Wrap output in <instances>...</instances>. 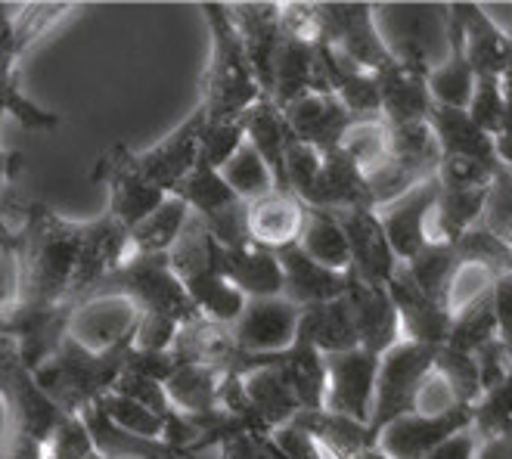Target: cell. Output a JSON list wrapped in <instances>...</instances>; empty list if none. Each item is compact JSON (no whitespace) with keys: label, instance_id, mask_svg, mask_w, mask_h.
<instances>
[{"label":"cell","instance_id":"obj_1","mask_svg":"<svg viewBox=\"0 0 512 459\" xmlns=\"http://www.w3.org/2000/svg\"><path fill=\"white\" fill-rule=\"evenodd\" d=\"M10 239L16 255V308L78 311L75 277L87 239V221H69L41 202L19 205Z\"/></svg>","mask_w":512,"mask_h":459},{"label":"cell","instance_id":"obj_2","mask_svg":"<svg viewBox=\"0 0 512 459\" xmlns=\"http://www.w3.org/2000/svg\"><path fill=\"white\" fill-rule=\"evenodd\" d=\"M134 329L137 317L131 314V320L100 348L84 345L75 332L66 335L56 354L35 370L38 388L66 416L81 419L90 407H97L106 394L115 391V382L122 379L134 351Z\"/></svg>","mask_w":512,"mask_h":459},{"label":"cell","instance_id":"obj_3","mask_svg":"<svg viewBox=\"0 0 512 459\" xmlns=\"http://www.w3.org/2000/svg\"><path fill=\"white\" fill-rule=\"evenodd\" d=\"M0 407H4L7 422L0 459H44L59 425L72 419L38 388L13 332L10 308L0 311Z\"/></svg>","mask_w":512,"mask_h":459},{"label":"cell","instance_id":"obj_4","mask_svg":"<svg viewBox=\"0 0 512 459\" xmlns=\"http://www.w3.org/2000/svg\"><path fill=\"white\" fill-rule=\"evenodd\" d=\"M202 16L212 32V59L202 75V112L208 121H239L264 90L252 72L239 28L227 4H202Z\"/></svg>","mask_w":512,"mask_h":459},{"label":"cell","instance_id":"obj_5","mask_svg":"<svg viewBox=\"0 0 512 459\" xmlns=\"http://www.w3.org/2000/svg\"><path fill=\"white\" fill-rule=\"evenodd\" d=\"M128 301L131 314L137 317H168L174 323H190L199 317L196 304L190 301L184 283L177 280V273L171 270L168 255H131L125 264L112 270L109 277L87 295V304L97 301Z\"/></svg>","mask_w":512,"mask_h":459},{"label":"cell","instance_id":"obj_6","mask_svg":"<svg viewBox=\"0 0 512 459\" xmlns=\"http://www.w3.org/2000/svg\"><path fill=\"white\" fill-rule=\"evenodd\" d=\"M435 351L438 348L404 339L382 354L379 379H376V404H373V416H370L373 447H376V438L382 435L385 425H391L407 413H416L419 388H423V382L435 370Z\"/></svg>","mask_w":512,"mask_h":459},{"label":"cell","instance_id":"obj_7","mask_svg":"<svg viewBox=\"0 0 512 459\" xmlns=\"http://www.w3.org/2000/svg\"><path fill=\"white\" fill-rule=\"evenodd\" d=\"M373 10V4H314L317 38L333 44L357 69L379 75L395 53L382 38Z\"/></svg>","mask_w":512,"mask_h":459},{"label":"cell","instance_id":"obj_8","mask_svg":"<svg viewBox=\"0 0 512 459\" xmlns=\"http://www.w3.org/2000/svg\"><path fill=\"white\" fill-rule=\"evenodd\" d=\"M90 180L106 190V199H109L106 214L122 224L128 233L168 199L159 187H153V183L137 171L134 149H128L125 143H115L103 152L94 171H90Z\"/></svg>","mask_w":512,"mask_h":459},{"label":"cell","instance_id":"obj_9","mask_svg":"<svg viewBox=\"0 0 512 459\" xmlns=\"http://www.w3.org/2000/svg\"><path fill=\"white\" fill-rule=\"evenodd\" d=\"M202 128H205V112H202V106H196L165 140H159L149 149H140V152L134 149L137 171L153 183V187H159L165 196H174L177 187L190 177V171L199 162Z\"/></svg>","mask_w":512,"mask_h":459},{"label":"cell","instance_id":"obj_10","mask_svg":"<svg viewBox=\"0 0 512 459\" xmlns=\"http://www.w3.org/2000/svg\"><path fill=\"white\" fill-rule=\"evenodd\" d=\"M379 360L376 354L357 348L348 354H329L326 357V401L323 410H333L351 416L357 422H367L376 404V379H379Z\"/></svg>","mask_w":512,"mask_h":459},{"label":"cell","instance_id":"obj_11","mask_svg":"<svg viewBox=\"0 0 512 459\" xmlns=\"http://www.w3.org/2000/svg\"><path fill=\"white\" fill-rule=\"evenodd\" d=\"M472 416L475 407H454L441 416L407 413L382 428V435L376 438V453L382 459H426L438 444L472 428Z\"/></svg>","mask_w":512,"mask_h":459},{"label":"cell","instance_id":"obj_12","mask_svg":"<svg viewBox=\"0 0 512 459\" xmlns=\"http://www.w3.org/2000/svg\"><path fill=\"white\" fill-rule=\"evenodd\" d=\"M298 317L301 308L292 301L280 298H249L246 311L230 326L233 342L239 354L246 357H264V354H280L295 345L298 335Z\"/></svg>","mask_w":512,"mask_h":459},{"label":"cell","instance_id":"obj_13","mask_svg":"<svg viewBox=\"0 0 512 459\" xmlns=\"http://www.w3.org/2000/svg\"><path fill=\"white\" fill-rule=\"evenodd\" d=\"M435 205H438V177L419 183L407 196L376 208L382 230L391 242V249H395V255L401 258V264L410 261L416 252H423L432 242Z\"/></svg>","mask_w":512,"mask_h":459},{"label":"cell","instance_id":"obj_14","mask_svg":"<svg viewBox=\"0 0 512 459\" xmlns=\"http://www.w3.org/2000/svg\"><path fill=\"white\" fill-rule=\"evenodd\" d=\"M351 314L357 323V335H360V348L382 357L385 351H391L398 342H404L401 335V317L395 308V298H391L388 286L379 283H367L360 280L354 270H348V292H345Z\"/></svg>","mask_w":512,"mask_h":459},{"label":"cell","instance_id":"obj_15","mask_svg":"<svg viewBox=\"0 0 512 459\" xmlns=\"http://www.w3.org/2000/svg\"><path fill=\"white\" fill-rule=\"evenodd\" d=\"M286 125L295 140L317 149L320 156L336 152L345 143V134L354 125V115L336 94H308L283 109Z\"/></svg>","mask_w":512,"mask_h":459},{"label":"cell","instance_id":"obj_16","mask_svg":"<svg viewBox=\"0 0 512 459\" xmlns=\"http://www.w3.org/2000/svg\"><path fill=\"white\" fill-rule=\"evenodd\" d=\"M336 218L351 246V270L360 280L388 286L401 267V258L391 249L379 214L376 211H339Z\"/></svg>","mask_w":512,"mask_h":459},{"label":"cell","instance_id":"obj_17","mask_svg":"<svg viewBox=\"0 0 512 459\" xmlns=\"http://www.w3.org/2000/svg\"><path fill=\"white\" fill-rule=\"evenodd\" d=\"M388 292L395 298V308L401 317V335L407 342H419L429 348H444L450 339V326H454V311L447 304L429 298L426 292H419L416 283L407 277L404 264L391 277Z\"/></svg>","mask_w":512,"mask_h":459},{"label":"cell","instance_id":"obj_18","mask_svg":"<svg viewBox=\"0 0 512 459\" xmlns=\"http://www.w3.org/2000/svg\"><path fill=\"white\" fill-rule=\"evenodd\" d=\"M230 16L243 38L246 56L252 63V72L270 100V87H274V59L283 44V16L280 4H227Z\"/></svg>","mask_w":512,"mask_h":459},{"label":"cell","instance_id":"obj_19","mask_svg":"<svg viewBox=\"0 0 512 459\" xmlns=\"http://www.w3.org/2000/svg\"><path fill=\"white\" fill-rule=\"evenodd\" d=\"M429 72L423 66L391 59L379 72L382 87V121L385 125H410V121H429L435 100L429 94Z\"/></svg>","mask_w":512,"mask_h":459},{"label":"cell","instance_id":"obj_20","mask_svg":"<svg viewBox=\"0 0 512 459\" xmlns=\"http://www.w3.org/2000/svg\"><path fill=\"white\" fill-rule=\"evenodd\" d=\"M450 13L457 16L463 28V44H466V59L475 69V78L494 75L503 78L509 63H512V38L509 32L485 13L478 4H450Z\"/></svg>","mask_w":512,"mask_h":459},{"label":"cell","instance_id":"obj_21","mask_svg":"<svg viewBox=\"0 0 512 459\" xmlns=\"http://www.w3.org/2000/svg\"><path fill=\"white\" fill-rule=\"evenodd\" d=\"M308 208L317 211H376L367 174L360 171V165L339 146L336 152H326L320 177L314 187V199Z\"/></svg>","mask_w":512,"mask_h":459},{"label":"cell","instance_id":"obj_22","mask_svg":"<svg viewBox=\"0 0 512 459\" xmlns=\"http://www.w3.org/2000/svg\"><path fill=\"white\" fill-rule=\"evenodd\" d=\"M280 264H283V298L292 301L295 308H314V304H326V301H339L348 292V273L329 270L323 264H317L314 258H308L305 252L295 246H286L277 252Z\"/></svg>","mask_w":512,"mask_h":459},{"label":"cell","instance_id":"obj_23","mask_svg":"<svg viewBox=\"0 0 512 459\" xmlns=\"http://www.w3.org/2000/svg\"><path fill=\"white\" fill-rule=\"evenodd\" d=\"M246 218H249V236L255 246L280 252L286 246H295L301 239V230H305V221H308V208L292 193L270 190L267 196L246 202Z\"/></svg>","mask_w":512,"mask_h":459},{"label":"cell","instance_id":"obj_24","mask_svg":"<svg viewBox=\"0 0 512 459\" xmlns=\"http://www.w3.org/2000/svg\"><path fill=\"white\" fill-rule=\"evenodd\" d=\"M81 422L103 459H212V456H196L190 450L171 447L168 441L131 435L125 428H118L100 407H90L81 416Z\"/></svg>","mask_w":512,"mask_h":459},{"label":"cell","instance_id":"obj_25","mask_svg":"<svg viewBox=\"0 0 512 459\" xmlns=\"http://www.w3.org/2000/svg\"><path fill=\"white\" fill-rule=\"evenodd\" d=\"M295 342H305V345L317 348L323 357L357 351L360 335H357V323H354L348 298L314 304V308L301 311Z\"/></svg>","mask_w":512,"mask_h":459},{"label":"cell","instance_id":"obj_26","mask_svg":"<svg viewBox=\"0 0 512 459\" xmlns=\"http://www.w3.org/2000/svg\"><path fill=\"white\" fill-rule=\"evenodd\" d=\"M447 19V59L432 66L429 72V94L435 100V106H447V109H469L472 94H475V69L466 59V44H463V28L457 22V16L444 13Z\"/></svg>","mask_w":512,"mask_h":459},{"label":"cell","instance_id":"obj_27","mask_svg":"<svg viewBox=\"0 0 512 459\" xmlns=\"http://www.w3.org/2000/svg\"><path fill=\"white\" fill-rule=\"evenodd\" d=\"M221 273L246 298H280L286 286L277 252L261 249L255 242L239 249H221Z\"/></svg>","mask_w":512,"mask_h":459},{"label":"cell","instance_id":"obj_28","mask_svg":"<svg viewBox=\"0 0 512 459\" xmlns=\"http://www.w3.org/2000/svg\"><path fill=\"white\" fill-rule=\"evenodd\" d=\"M429 125H432V131L438 137L441 159H472V162H481V165L500 168L494 137L481 131L466 109L435 106L432 115H429Z\"/></svg>","mask_w":512,"mask_h":459},{"label":"cell","instance_id":"obj_29","mask_svg":"<svg viewBox=\"0 0 512 459\" xmlns=\"http://www.w3.org/2000/svg\"><path fill=\"white\" fill-rule=\"evenodd\" d=\"M298 428L320 444L326 459H357L373 453V435L367 422H357L351 416L333 413V410H314V413H298L292 419Z\"/></svg>","mask_w":512,"mask_h":459},{"label":"cell","instance_id":"obj_30","mask_svg":"<svg viewBox=\"0 0 512 459\" xmlns=\"http://www.w3.org/2000/svg\"><path fill=\"white\" fill-rule=\"evenodd\" d=\"M243 128H246V140L255 146V152L264 159V165L270 168L277 180V190H286V146H289V125L286 115L274 100H258L246 115H243Z\"/></svg>","mask_w":512,"mask_h":459},{"label":"cell","instance_id":"obj_31","mask_svg":"<svg viewBox=\"0 0 512 459\" xmlns=\"http://www.w3.org/2000/svg\"><path fill=\"white\" fill-rule=\"evenodd\" d=\"M227 370L212 363H177V370L165 382V394L177 413L184 416H205L218 410L221 385Z\"/></svg>","mask_w":512,"mask_h":459},{"label":"cell","instance_id":"obj_32","mask_svg":"<svg viewBox=\"0 0 512 459\" xmlns=\"http://www.w3.org/2000/svg\"><path fill=\"white\" fill-rule=\"evenodd\" d=\"M190 218H193V211L187 208V202L168 196L149 218H143L128 233V258L131 255H171L177 239L184 236Z\"/></svg>","mask_w":512,"mask_h":459},{"label":"cell","instance_id":"obj_33","mask_svg":"<svg viewBox=\"0 0 512 459\" xmlns=\"http://www.w3.org/2000/svg\"><path fill=\"white\" fill-rule=\"evenodd\" d=\"M488 187H444L438 183V205L432 214V239L457 242L466 230H472L485 214Z\"/></svg>","mask_w":512,"mask_h":459},{"label":"cell","instance_id":"obj_34","mask_svg":"<svg viewBox=\"0 0 512 459\" xmlns=\"http://www.w3.org/2000/svg\"><path fill=\"white\" fill-rule=\"evenodd\" d=\"M243 385H246V394H249L258 419L267 425L270 435H274L277 428L289 425L301 413L295 394L289 391V385L283 382V376L274 370V366H258V370L246 373Z\"/></svg>","mask_w":512,"mask_h":459},{"label":"cell","instance_id":"obj_35","mask_svg":"<svg viewBox=\"0 0 512 459\" xmlns=\"http://www.w3.org/2000/svg\"><path fill=\"white\" fill-rule=\"evenodd\" d=\"M298 249L329 270H339V273L351 270L348 236H345V230H342V224L333 211L308 208V221H305V230H301Z\"/></svg>","mask_w":512,"mask_h":459},{"label":"cell","instance_id":"obj_36","mask_svg":"<svg viewBox=\"0 0 512 459\" xmlns=\"http://www.w3.org/2000/svg\"><path fill=\"white\" fill-rule=\"evenodd\" d=\"M404 270H407V277L416 283L419 292H426L429 298L447 304L450 286H454V277L460 270L454 242L432 239L423 252H416L410 261H404ZM447 308H450V304H447Z\"/></svg>","mask_w":512,"mask_h":459},{"label":"cell","instance_id":"obj_37","mask_svg":"<svg viewBox=\"0 0 512 459\" xmlns=\"http://www.w3.org/2000/svg\"><path fill=\"white\" fill-rule=\"evenodd\" d=\"M491 289L481 292L478 298H472L469 304H463L460 311H454V326H450L447 348L463 351V354H475L488 342L500 339L497 311H494V292Z\"/></svg>","mask_w":512,"mask_h":459},{"label":"cell","instance_id":"obj_38","mask_svg":"<svg viewBox=\"0 0 512 459\" xmlns=\"http://www.w3.org/2000/svg\"><path fill=\"white\" fill-rule=\"evenodd\" d=\"M174 196L184 199L187 208L202 221L215 218V214H221L224 208H230L236 202H243L227 187V180L221 177V171H215L212 165H205V162H196V168L190 171V177L184 183H180Z\"/></svg>","mask_w":512,"mask_h":459},{"label":"cell","instance_id":"obj_39","mask_svg":"<svg viewBox=\"0 0 512 459\" xmlns=\"http://www.w3.org/2000/svg\"><path fill=\"white\" fill-rule=\"evenodd\" d=\"M72 10H75L72 4H28V7H19L16 13H10L7 35H10V47L19 63H22V56L35 44H41Z\"/></svg>","mask_w":512,"mask_h":459},{"label":"cell","instance_id":"obj_40","mask_svg":"<svg viewBox=\"0 0 512 459\" xmlns=\"http://www.w3.org/2000/svg\"><path fill=\"white\" fill-rule=\"evenodd\" d=\"M454 249L460 264L488 270L494 280H500L503 273H512V246L497 239L488 227H481V221L454 242Z\"/></svg>","mask_w":512,"mask_h":459},{"label":"cell","instance_id":"obj_41","mask_svg":"<svg viewBox=\"0 0 512 459\" xmlns=\"http://www.w3.org/2000/svg\"><path fill=\"white\" fill-rule=\"evenodd\" d=\"M221 177L227 180V187L243 199V202H252V199H261L267 196L270 190H277V180L270 174V168L264 165V159L255 152V146L246 140L239 146L236 156L221 168Z\"/></svg>","mask_w":512,"mask_h":459},{"label":"cell","instance_id":"obj_42","mask_svg":"<svg viewBox=\"0 0 512 459\" xmlns=\"http://www.w3.org/2000/svg\"><path fill=\"white\" fill-rule=\"evenodd\" d=\"M435 370L450 385V391L457 394V401L463 407H475L481 401L485 388H481V373H478L475 354H463V351H454V348L444 345L435 351Z\"/></svg>","mask_w":512,"mask_h":459},{"label":"cell","instance_id":"obj_43","mask_svg":"<svg viewBox=\"0 0 512 459\" xmlns=\"http://www.w3.org/2000/svg\"><path fill=\"white\" fill-rule=\"evenodd\" d=\"M342 149L360 165L364 174H373L388 162V125L382 118H364L354 121L351 131L345 134Z\"/></svg>","mask_w":512,"mask_h":459},{"label":"cell","instance_id":"obj_44","mask_svg":"<svg viewBox=\"0 0 512 459\" xmlns=\"http://www.w3.org/2000/svg\"><path fill=\"white\" fill-rule=\"evenodd\" d=\"M97 407H100L118 428H125V432L140 435V438H153V441H165V438H168V422L174 419V416L165 419V416H159V413H153V410H146V407L128 401V397L115 394V391L106 394Z\"/></svg>","mask_w":512,"mask_h":459},{"label":"cell","instance_id":"obj_45","mask_svg":"<svg viewBox=\"0 0 512 459\" xmlns=\"http://www.w3.org/2000/svg\"><path fill=\"white\" fill-rule=\"evenodd\" d=\"M509 428H512V373L500 385L481 394L472 416V432L478 435V441L497 438L509 432Z\"/></svg>","mask_w":512,"mask_h":459},{"label":"cell","instance_id":"obj_46","mask_svg":"<svg viewBox=\"0 0 512 459\" xmlns=\"http://www.w3.org/2000/svg\"><path fill=\"white\" fill-rule=\"evenodd\" d=\"M320 165L323 156L317 149L305 146L301 140L289 137L286 146V190L301 202V205H311L314 199V187H317V177H320Z\"/></svg>","mask_w":512,"mask_h":459},{"label":"cell","instance_id":"obj_47","mask_svg":"<svg viewBox=\"0 0 512 459\" xmlns=\"http://www.w3.org/2000/svg\"><path fill=\"white\" fill-rule=\"evenodd\" d=\"M243 143H246L243 118H239V121H208L205 118L202 140H199V162L221 171L236 156Z\"/></svg>","mask_w":512,"mask_h":459},{"label":"cell","instance_id":"obj_48","mask_svg":"<svg viewBox=\"0 0 512 459\" xmlns=\"http://www.w3.org/2000/svg\"><path fill=\"white\" fill-rule=\"evenodd\" d=\"M336 97L345 103V109L357 121H364V118H382V87H379V75L376 72L351 69L342 78Z\"/></svg>","mask_w":512,"mask_h":459},{"label":"cell","instance_id":"obj_49","mask_svg":"<svg viewBox=\"0 0 512 459\" xmlns=\"http://www.w3.org/2000/svg\"><path fill=\"white\" fill-rule=\"evenodd\" d=\"M481 227H488L497 239L512 246V171L500 168L491 180L485 214H481Z\"/></svg>","mask_w":512,"mask_h":459},{"label":"cell","instance_id":"obj_50","mask_svg":"<svg viewBox=\"0 0 512 459\" xmlns=\"http://www.w3.org/2000/svg\"><path fill=\"white\" fill-rule=\"evenodd\" d=\"M503 106H506V94H503V78H494V75H481L475 78V94H472V103H469V115L475 125L497 137L500 131V121H503Z\"/></svg>","mask_w":512,"mask_h":459},{"label":"cell","instance_id":"obj_51","mask_svg":"<svg viewBox=\"0 0 512 459\" xmlns=\"http://www.w3.org/2000/svg\"><path fill=\"white\" fill-rule=\"evenodd\" d=\"M115 394H122V397H128V401H134V404H140L146 410H153V413H159L165 419H171L177 413L171 407V401H168L165 385L156 382V379H149V376H140L134 370L122 373V379L115 382Z\"/></svg>","mask_w":512,"mask_h":459},{"label":"cell","instance_id":"obj_52","mask_svg":"<svg viewBox=\"0 0 512 459\" xmlns=\"http://www.w3.org/2000/svg\"><path fill=\"white\" fill-rule=\"evenodd\" d=\"M44 459H103L90 441L87 428L81 419H66L59 425V432L50 438Z\"/></svg>","mask_w":512,"mask_h":459},{"label":"cell","instance_id":"obj_53","mask_svg":"<svg viewBox=\"0 0 512 459\" xmlns=\"http://www.w3.org/2000/svg\"><path fill=\"white\" fill-rule=\"evenodd\" d=\"M4 118H7V112L0 109V125H4ZM19 171H22V152L0 146V233H10L13 218L19 211V202L13 196Z\"/></svg>","mask_w":512,"mask_h":459},{"label":"cell","instance_id":"obj_54","mask_svg":"<svg viewBox=\"0 0 512 459\" xmlns=\"http://www.w3.org/2000/svg\"><path fill=\"white\" fill-rule=\"evenodd\" d=\"M475 363H478V373H481V388L491 391L494 385H500L512 373V351L500 339H494L481 351H475Z\"/></svg>","mask_w":512,"mask_h":459},{"label":"cell","instance_id":"obj_55","mask_svg":"<svg viewBox=\"0 0 512 459\" xmlns=\"http://www.w3.org/2000/svg\"><path fill=\"white\" fill-rule=\"evenodd\" d=\"M454 407H463V404L457 401V394L450 391V385L441 379V373L432 370L429 379L423 382V388H419L416 413H423V416H441V413H450Z\"/></svg>","mask_w":512,"mask_h":459},{"label":"cell","instance_id":"obj_56","mask_svg":"<svg viewBox=\"0 0 512 459\" xmlns=\"http://www.w3.org/2000/svg\"><path fill=\"white\" fill-rule=\"evenodd\" d=\"M16 304V255L10 233H0V311Z\"/></svg>","mask_w":512,"mask_h":459},{"label":"cell","instance_id":"obj_57","mask_svg":"<svg viewBox=\"0 0 512 459\" xmlns=\"http://www.w3.org/2000/svg\"><path fill=\"white\" fill-rule=\"evenodd\" d=\"M494 311H497V329L500 342L512 351V273H503L500 280H494Z\"/></svg>","mask_w":512,"mask_h":459},{"label":"cell","instance_id":"obj_58","mask_svg":"<svg viewBox=\"0 0 512 459\" xmlns=\"http://www.w3.org/2000/svg\"><path fill=\"white\" fill-rule=\"evenodd\" d=\"M503 94H506V106H503V121H500V131L494 137V146H497L500 165L512 168V63H509V69L503 75Z\"/></svg>","mask_w":512,"mask_h":459},{"label":"cell","instance_id":"obj_59","mask_svg":"<svg viewBox=\"0 0 512 459\" xmlns=\"http://www.w3.org/2000/svg\"><path fill=\"white\" fill-rule=\"evenodd\" d=\"M218 450H221V459H274V456H270L267 438H255L249 432L233 435Z\"/></svg>","mask_w":512,"mask_h":459},{"label":"cell","instance_id":"obj_60","mask_svg":"<svg viewBox=\"0 0 512 459\" xmlns=\"http://www.w3.org/2000/svg\"><path fill=\"white\" fill-rule=\"evenodd\" d=\"M475 450H478V435L472 428H466V432H457L454 438L438 444L426 459H475Z\"/></svg>","mask_w":512,"mask_h":459},{"label":"cell","instance_id":"obj_61","mask_svg":"<svg viewBox=\"0 0 512 459\" xmlns=\"http://www.w3.org/2000/svg\"><path fill=\"white\" fill-rule=\"evenodd\" d=\"M475 459H512V428L497 438H485L478 441Z\"/></svg>","mask_w":512,"mask_h":459},{"label":"cell","instance_id":"obj_62","mask_svg":"<svg viewBox=\"0 0 512 459\" xmlns=\"http://www.w3.org/2000/svg\"><path fill=\"white\" fill-rule=\"evenodd\" d=\"M357 459H376V450H373V453H367V456H357Z\"/></svg>","mask_w":512,"mask_h":459},{"label":"cell","instance_id":"obj_63","mask_svg":"<svg viewBox=\"0 0 512 459\" xmlns=\"http://www.w3.org/2000/svg\"><path fill=\"white\" fill-rule=\"evenodd\" d=\"M509 171H512V168H509Z\"/></svg>","mask_w":512,"mask_h":459}]
</instances>
